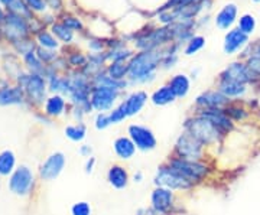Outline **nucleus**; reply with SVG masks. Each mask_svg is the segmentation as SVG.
Here are the masks:
<instances>
[{
  "label": "nucleus",
  "mask_w": 260,
  "mask_h": 215,
  "mask_svg": "<svg viewBox=\"0 0 260 215\" xmlns=\"http://www.w3.org/2000/svg\"><path fill=\"white\" fill-rule=\"evenodd\" d=\"M162 62V54L158 51L149 49L132 56L129 61V80L133 84L149 83L155 78V73Z\"/></svg>",
  "instance_id": "nucleus-1"
},
{
  "label": "nucleus",
  "mask_w": 260,
  "mask_h": 215,
  "mask_svg": "<svg viewBox=\"0 0 260 215\" xmlns=\"http://www.w3.org/2000/svg\"><path fill=\"white\" fill-rule=\"evenodd\" d=\"M167 163L175 172H178L182 178H185L188 182H191L194 187L197 184L204 182L205 179L208 178V173H210V166L205 165V162H203V160H186L174 156L168 160Z\"/></svg>",
  "instance_id": "nucleus-2"
},
{
  "label": "nucleus",
  "mask_w": 260,
  "mask_h": 215,
  "mask_svg": "<svg viewBox=\"0 0 260 215\" xmlns=\"http://www.w3.org/2000/svg\"><path fill=\"white\" fill-rule=\"evenodd\" d=\"M185 131H188L200 143H203L205 148L215 146L223 137V134L220 133V130L214 126L213 123L207 120L203 116H200V114L186 122Z\"/></svg>",
  "instance_id": "nucleus-3"
},
{
  "label": "nucleus",
  "mask_w": 260,
  "mask_h": 215,
  "mask_svg": "<svg viewBox=\"0 0 260 215\" xmlns=\"http://www.w3.org/2000/svg\"><path fill=\"white\" fill-rule=\"evenodd\" d=\"M153 182H155V187L168 188L174 192H177V191L178 192H185V191H191L194 188L191 182H188L185 178H182L168 163L159 166Z\"/></svg>",
  "instance_id": "nucleus-4"
},
{
  "label": "nucleus",
  "mask_w": 260,
  "mask_h": 215,
  "mask_svg": "<svg viewBox=\"0 0 260 215\" xmlns=\"http://www.w3.org/2000/svg\"><path fill=\"white\" fill-rule=\"evenodd\" d=\"M174 156L186 160H203L205 156V146L188 131H184L175 143Z\"/></svg>",
  "instance_id": "nucleus-5"
},
{
  "label": "nucleus",
  "mask_w": 260,
  "mask_h": 215,
  "mask_svg": "<svg viewBox=\"0 0 260 215\" xmlns=\"http://www.w3.org/2000/svg\"><path fill=\"white\" fill-rule=\"evenodd\" d=\"M119 97H120V90H116L112 87L94 85L90 91V103L94 110H97L99 113H106L113 110Z\"/></svg>",
  "instance_id": "nucleus-6"
},
{
  "label": "nucleus",
  "mask_w": 260,
  "mask_h": 215,
  "mask_svg": "<svg viewBox=\"0 0 260 215\" xmlns=\"http://www.w3.org/2000/svg\"><path fill=\"white\" fill-rule=\"evenodd\" d=\"M127 136L140 152H150V150L156 149V145H158L156 136L146 126L130 124L127 127Z\"/></svg>",
  "instance_id": "nucleus-7"
},
{
  "label": "nucleus",
  "mask_w": 260,
  "mask_h": 215,
  "mask_svg": "<svg viewBox=\"0 0 260 215\" xmlns=\"http://www.w3.org/2000/svg\"><path fill=\"white\" fill-rule=\"evenodd\" d=\"M34 187V173L28 166H20L16 170H13L9 179L10 191L16 195H28L30 189Z\"/></svg>",
  "instance_id": "nucleus-8"
},
{
  "label": "nucleus",
  "mask_w": 260,
  "mask_h": 215,
  "mask_svg": "<svg viewBox=\"0 0 260 215\" xmlns=\"http://www.w3.org/2000/svg\"><path fill=\"white\" fill-rule=\"evenodd\" d=\"M175 204V192L164 187H155L150 194V208L159 215L168 214Z\"/></svg>",
  "instance_id": "nucleus-9"
},
{
  "label": "nucleus",
  "mask_w": 260,
  "mask_h": 215,
  "mask_svg": "<svg viewBox=\"0 0 260 215\" xmlns=\"http://www.w3.org/2000/svg\"><path fill=\"white\" fill-rule=\"evenodd\" d=\"M65 163H67V159H65V155L62 152L52 153L51 156H48L47 160L41 166V170H39L41 178L45 179V181L55 179L65 168Z\"/></svg>",
  "instance_id": "nucleus-10"
},
{
  "label": "nucleus",
  "mask_w": 260,
  "mask_h": 215,
  "mask_svg": "<svg viewBox=\"0 0 260 215\" xmlns=\"http://www.w3.org/2000/svg\"><path fill=\"white\" fill-rule=\"evenodd\" d=\"M197 105L203 110H223L224 107L229 104V98L217 91H207L197 97Z\"/></svg>",
  "instance_id": "nucleus-11"
},
{
  "label": "nucleus",
  "mask_w": 260,
  "mask_h": 215,
  "mask_svg": "<svg viewBox=\"0 0 260 215\" xmlns=\"http://www.w3.org/2000/svg\"><path fill=\"white\" fill-rule=\"evenodd\" d=\"M200 116H203L207 120H210V122L213 123L223 136L229 134L233 130V127H234V123L225 114L224 110H217V109L215 110H203V112H200Z\"/></svg>",
  "instance_id": "nucleus-12"
},
{
  "label": "nucleus",
  "mask_w": 260,
  "mask_h": 215,
  "mask_svg": "<svg viewBox=\"0 0 260 215\" xmlns=\"http://www.w3.org/2000/svg\"><path fill=\"white\" fill-rule=\"evenodd\" d=\"M6 35L8 38H10L12 41H16V39H20L26 35L28 32V25H26V20L23 19L22 15H18V13H13L10 12L9 15L6 16Z\"/></svg>",
  "instance_id": "nucleus-13"
},
{
  "label": "nucleus",
  "mask_w": 260,
  "mask_h": 215,
  "mask_svg": "<svg viewBox=\"0 0 260 215\" xmlns=\"http://www.w3.org/2000/svg\"><path fill=\"white\" fill-rule=\"evenodd\" d=\"M107 181H109V185L117 191L126 189L130 181L129 172H127L126 166H123L120 163H113L107 170Z\"/></svg>",
  "instance_id": "nucleus-14"
},
{
  "label": "nucleus",
  "mask_w": 260,
  "mask_h": 215,
  "mask_svg": "<svg viewBox=\"0 0 260 215\" xmlns=\"http://www.w3.org/2000/svg\"><path fill=\"white\" fill-rule=\"evenodd\" d=\"M250 69L247 65H243L239 62H234L230 66H227L221 74L220 80L224 81H236V83H242V84H247L251 80Z\"/></svg>",
  "instance_id": "nucleus-15"
},
{
  "label": "nucleus",
  "mask_w": 260,
  "mask_h": 215,
  "mask_svg": "<svg viewBox=\"0 0 260 215\" xmlns=\"http://www.w3.org/2000/svg\"><path fill=\"white\" fill-rule=\"evenodd\" d=\"M249 41V35L243 33L240 29H232L225 38H224V52L227 55H233L236 54L239 49H242Z\"/></svg>",
  "instance_id": "nucleus-16"
},
{
  "label": "nucleus",
  "mask_w": 260,
  "mask_h": 215,
  "mask_svg": "<svg viewBox=\"0 0 260 215\" xmlns=\"http://www.w3.org/2000/svg\"><path fill=\"white\" fill-rule=\"evenodd\" d=\"M113 150L117 159L130 160L136 155L138 148L135 146V143L132 141L129 136H120L113 141Z\"/></svg>",
  "instance_id": "nucleus-17"
},
{
  "label": "nucleus",
  "mask_w": 260,
  "mask_h": 215,
  "mask_svg": "<svg viewBox=\"0 0 260 215\" xmlns=\"http://www.w3.org/2000/svg\"><path fill=\"white\" fill-rule=\"evenodd\" d=\"M146 101H148V94L145 91H135L130 94L124 101H121V104L124 105L127 117H133L143 110Z\"/></svg>",
  "instance_id": "nucleus-18"
},
{
  "label": "nucleus",
  "mask_w": 260,
  "mask_h": 215,
  "mask_svg": "<svg viewBox=\"0 0 260 215\" xmlns=\"http://www.w3.org/2000/svg\"><path fill=\"white\" fill-rule=\"evenodd\" d=\"M23 87L26 88L29 95L35 100H42V95L45 94V81L41 75L32 74L26 77V80L23 81Z\"/></svg>",
  "instance_id": "nucleus-19"
},
{
  "label": "nucleus",
  "mask_w": 260,
  "mask_h": 215,
  "mask_svg": "<svg viewBox=\"0 0 260 215\" xmlns=\"http://www.w3.org/2000/svg\"><path fill=\"white\" fill-rule=\"evenodd\" d=\"M236 18H237V6L230 3L218 12V15L215 16V25L220 29L225 30L236 22Z\"/></svg>",
  "instance_id": "nucleus-20"
},
{
  "label": "nucleus",
  "mask_w": 260,
  "mask_h": 215,
  "mask_svg": "<svg viewBox=\"0 0 260 215\" xmlns=\"http://www.w3.org/2000/svg\"><path fill=\"white\" fill-rule=\"evenodd\" d=\"M168 85L171 87V90L174 91V94H175V97H177V98H182V97H185L186 94L189 93L191 83H189L188 75L177 74V75H174V77L169 80V84Z\"/></svg>",
  "instance_id": "nucleus-21"
},
{
  "label": "nucleus",
  "mask_w": 260,
  "mask_h": 215,
  "mask_svg": "<svg viewBox=\"0 0 260 215\" xmlns=\"http://www.w3.org/2000/svg\"><path fill=\"white\" fill-rule=\"evenodd\" d=\"M218 91L225 95L227 98H239L246 93V84L236 83V81H224L220 80Z\"/></svg>",
  "instance_id": "nucleus-22"
},
{
  "label": "nucleus",
  "mask_w": 260,
  "mask_h": 215,
  "mask_svg": "<svg viewBox=\"0 0 260 215\" xmlns=\"http://www.w3.org/2000/svg\"><path fill=\"white\" fill-rule=\"evenodd\" d=\"M150 100H152V103L155 104V105L162 107V105H168V104L174 103L177 100V97H175V94L171 90L169 85H162L160 88H158L155 93L152 94Z\"/></svg>",
  "instance_id": "nucleus-23"
},
{
  "label": "nucleus",
  "mask_w": 260,
  "mask_h": 215,
  "mask_svg": "<svg viewBox=\"0 0 260 215\" xmlns=\"http://www.w3.org/2000/svg\"><path fill=\"white\" fill-rule=\"evenodd\" d=\"M107 74L117 81H124L129 75V62L127 61H112L107 68Z\"/></svg>",
  "instance_id": "nucleus-24"
},
{
  "label": "nucleus",
  "mask_w": 260,
  "mask_h": 215,
  "mask_svg": "<svg viewBox=\"0 0 260 215\" xmlns=\"http://www.w3.org/2000/svg\"><path fill=\"white\" fill-rule=\"evenodd\" d=\"M23 95L18 87L13 88H2L0 90V104L8 105V104H19L22 103Z\"/></svg>",
  "instance_id": "nucleus-25"
},
{
  "label": "nucleus",
  "mask_w": 260,
  "mask_h": 215,
  "mask_svg": "<svg viewBox=\"0 0 260 215\" xmlns=\"http://www.w3.org/2000/svg\"><path fill=\"white\" fill-rule=\"evenodd\" d=\"M15 163H16L15 153L12 150H3L0 153V175L8 176L10 173H13Z\"/></svg>",
  "instance_id": "nucleus-26"
},
{
  "label": "nucleus",
  "mask_w": 260,
  "mask_h": 215,
  "mask_svg": "<svg viewBox=\"0 0 260 215\" xmlns=\"http://www.w3.org/2000/svg\"><path fill=\"white\" fill-rule=\"evenodd\" d=\"M65 107H67V104H65L64 97H61V95H52V97H49L47 100V104H45V113H47L48 116H61L62 113H64Z\"/></svg>",
  "instance_id": "nucleus-27"
},
{
  "label": "nucleus",
  "mask_w": 260,
  "mask_h": 215,
  "mask_svg": "<svg viewBox=\"0 0 260 215\" xmlns=\"http://www.w3.org/2000/svg\"><path fill=\"white\" fill-rule=\"evenodd\" d=\"M65 136L73 141H83L87 136V127L83 123L70 124L65 127Z\"/></svg>",
  "instance_id": "nucleus-28"
},
{
  "label": "nucleus",
  "mask_w": 260,
  "mask_h": 215,
  "mask_svg": "<svg viewBox=\"0 0 260 215\" xmlns=\"http://www.w3.org/2000/svg\"><path fill=\"white\" fill-rule=\"evenodd\" d=\"M52 32L59 38L62 42H71L73 41V30L68 28L64 23H54L52 25Z\"/></svg>",
  "instance_id": "nucleus-29"
},
{
  "label": "nucleus",
  "mask_w": 260,
  "mask_h": 215,
  "mask_svg": "<svg viewBox=\"0 0 260 215\" xmlns=\"http://www.w3.org/2000/svg\"><path fill=\"white\" fill-rule=\"evenodd\" d=\"M205 45V39L204 37H192L189 41H188V44H186L185 48V55H194L197 54L198 51H201Z\"/></svg>",
  "instance_id": "nucleus-30"
},
{
  "label": "nucleus",
  "mask_w": 260,
  "mask_h": 215,
  "mask_svg": "<svg viewBox=\"0 0 260 215\" xmlns=\"http://www.w3.org/2000/svg\"><path fill=\"white\" fill-rule=\"evenodd\" d=\"M254 28H256V20L251 15H243L240 20H239V29L242 30L243 33L246 35H250L254 32Z\"/></svg>",
  "instance_id": "nucleus-31"
},
{
  "label": "nucleus",
  "mask_w": 260,
  "mask_h": 215,
  "mask_svg": "<svg viewBox=\"0 0 260 215\" xmlns=\"http://www.w3.org/2000/svg\"><path fill=\"white\" fill-rule=\"evenodd\" d=\"M38 42H39L41 48H45V49H56L58 48L56 39L48 32H41L38 35Z\"/></svg>",
  "instance_id": "nucleus-32"
},
{
  "label": "nucleus",
  "mask_w": 260,
  "mask_h": 215,
  "mask_svg": "<svg viewBox=\"0 0 260 215\" xmlns=\"http://www.w3.org/2000/svg\"><path fill=\"white\" fill-rule=\"evenodd\" d=\"M93 214V208L90 205V202L87 201H80L75 202L71 206V215H91Z\"/></svg>",
  "instance_id": "nucleus-33"
},
{
  "label": "nucleus",
  "mask_w": 260,
  "mask_h": 215,
  "mask_svg": "<svg viewBox=\"0 0 260 215\" xmlns=\"http://www.w3.org/2000/svg\"><path fill=\"white\" fill-rule=\"evenodd\" d=\"M110 116V120H112V124H119V123L124 122L127 119V114H126V110H124V105L123 104H119L116 109H113L112 112L109 113Z\"/></svg>",
  "instance_id": "nucleus-34"
},
{
  "label": "nucleus",
  "mask_w": 260,
  "mask_h": 215,
  "mask_svg": "<svg viewBox=\"0 0 260 215\" xmlns=\"http://www.w3.org/2000/svg\"><path fill=\"white\" fill-rule=\"evenodd\" d=\"M25 62L28 64V66L34 71V73H41L42 71V64H41V59L38 58L35 52H26L25 54Z\"/></svg>",
  "instance_id": "nucleus-35"
},
{
  "label": "nucleus",
  "mask_w": 260,
  "mask_h": 215,
  "mask_svg": "<svg viewBox=\"0 0 260 215\" xmlns=\"http://www.w3.org/2000/svg\"><path fill=\"white\" fill-rule=\"evenodd\" d=\"M94 126H95L97 130H106L107 127H110V126H112V120H110L109 113H99V114L95 116Z\"/></svg>",
  "instance_id": "nucleus-36"
},
{
  "label": "nucleus",
  "mask_w": 260,
  "mask_h": 215,
  "mask_svg": "<svg viewBox=\"0 0 260 215\" xmlns=\"http://www.w3.org/2000/svg\"><path fill=\"white\" fill-rule=\"evenodd\" d=\"M107 59H112V61H127V58L132 56V52L129 49H113L110 54H106Z\"/></svg>",
  "instance_id": "nucleus-37"
},
{
  "label": "nucleus",
  "mask_w": 260,
  "mask_h": 215,
  "mask_svg": "<svg viewBox=\"0 0 260 215\" xmlns=\"http://www.w3.org/2000/svg\"><path fill=\"white\" fill-rule=\"evenodd\" d=\"M25 5L30 10H37V12H44L47 9V2L45 0H25Z\"/></svg>",
  "instance_id": "nucleus-38"
},
{
  "label": "nucleus",
  "mask_w": 260,
  "mask_h": 215,
  "mask_svg": "<svg viewBox=\"0 0 260 215\" xmlns=\"http://www.w3.org/2000/svg\"><path fill=\"white\" fill-rule=\"evenodd\" d=\"M247 68L250 69L251 74L260 75V56H251L247 62Z\"/></svg>",
  "instance_id": "nucleus-39"
},
{
  "label": "nucleus",
  "mask_w": 260,
  "mask_h": 215,
  "mask_svg": "<svg viewBox=\"0 0 260 215\" xmlns=\"http://www.w3.org/2000/svg\"><path fill=\"white\" fill-rule=\"evenodd\" d=\"M37 52L38 58H39L41 61H44V62H49V61H52V59L55 58V54L51 52V51H47L45 48H39Z\"/></svg>",
  "instance_id": "nucleus-40"
},
{
  "label": "nucleus",
  "mask_w": 260,
  "mask_h": 215,
  "mask_svg": "<svg viewBox=\"0 0 260 215\" xmlns=\"http://www.w3.org/2000/svg\"><path fill=\"white\" fill-rule=\"evenodd\" d=\"M64 25H67L70 29H81L83 28V23L78 20L77 18H71V16H68V18L64 19V22H62Z\"/></svg>",
  "instance_id": "nucleus-41"
},
{
  "label": "nucleus",
  "mask_w": 260,
  "mask_h": 215,
  "mask_svg": "<svg viewBox=\"0 0 260 215\" xmlns=\"http://www.w3.org/2000/svg\"><path fill=\"white\" fill-rule=\"evenodd\" d=\"M85 61H87V58L81 54H74V55L71 56V59H70V62H71V65L74 66H81L85 65Z\"/></svg>",
  "instance_id": "nucleus-42"
},
{
  "label": "nucleus",
  "mask_w": 260,
  "mask_h": 215,
  "mask_svg": "<svg viewBox=\"0 0 260 215\" xmlns=\"http://www.w3.org/2000/svg\"><path fill=\"white\" fill-rule=\"evenodd\" d=\"M200 0H171L169 5L171 6H177V8H185V6H189V5H194Z\"/></svg>",
  "instance_id": "nucleus-43"
},
{
  "label": "nucleus",
  "mask_w": 260,
  "mask_h": 215,
  "mask_svg": "<svg viewBox=\"0 0 260 215\" xmlns=\"http://www.w3.org/2000/svg\"><path fill=\"white\" fill-rule=\"evenodd\" d=\"M78 153L83 156V158H91L93 156V148L90 146V145H83V146H80V149H78Z\"/></svg>",
  "instance_id": "nucleus-44"
},
{
  "label": "nucleus",
  "mask_w": 260,
  "mask_h": 215,
  "mask_svg": "<svg viewBox=\"0 0 260 215\" xmlns=\"http://www.w3.org/2000/svg\"><path fill=\"white\" fill-rule=\"evenodd\" d=\"M95 158L94 156H91V158H88L87 159V162H85V166H84V169H85V173H93L94 170V166H95Z\"/></svg>",
  "instance_id": "nucleus-45"
},
{
  "label": "nucleus",
  "mask_w": 260,
  "mask_h": 215,
  "mask_svg": "<svg viewBox=\"0 0 260 215\" xmlns=\"http://www.w3.org/2000/svg\"><path fill=\"white\" fill-rule=\"evenodd\" d=\"M136 215H159L158 212H155L152 208H140L139 211L136 212Z\"/></svg>",
  "instance_id": "nucleus-46"
},
{
  "label": "nucleus",
  "mask_w": 260,
  "mask_h": 215,
  "mask_svg": "<svg viewBox=\"0 0 260 215\" xmlns=\"http://www.w3.org/2000/svg\"><path fill=\"white\" fill-rule=\"evenodd\" d=\"M133 181H135V182H138V184H140V182L143 181V173L138 170V172H136V173L133 175Z\"/></svg>",
  "instance_id": "nucleus-47"
},
{
  "label": "nucleus",
  "mask_w": 260,
  "mask_h": 215,
  "mask_svg": "<svg viewBox=\"0 0 260 215\" xmlns=\"http://www.w3.org/2000/svg\"><path fill=\"white\" fill-rule=\"evenodd\" d=\"M12 2H13V0H0V3H3V5H5V6H8V8H9Z\"/></svg>",
  "instance_id": "nucleus-48"
},
{
  "label": "nucleus",
  "mask_w": 260,
  "mask_h": 215,
  "mask_svg": "<svg viewBox=\"0 0 260 215\" xmlns=\"http://www.w3.org/2000/svg\"><path fill=\"white\" fill-rule=\"evenodd\" d=\"M5 19V13H3V9H2V6H0V22Z\"/></svg>",
  "instance_id": "nucleus-49"
},
{
  "label": "nucleus",
  "mask_w": 260,
  "mask_h": 215,
  "mask_svg": "<svg viewBox=\"0 0 260 215\" xmlns=\"http://www.w3.org/2000/svg\"><path fill=\"white\" fill-rule=\"evenodd\" d=\"M253 2H259V3H260V0H253Z\"/></svg>",
  "instance_id": "nucleus-50"
}]
</instances>
